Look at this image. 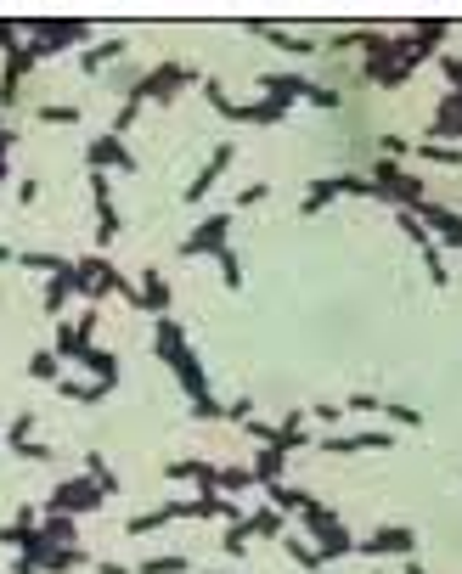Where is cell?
Segmentation results:
<instances>
[{"mask_svg":"<svg viewBox=\"0 0 462 574\" xmlns=\"http://www.w3.org/2000/svg\"><path fill=\"white\" fill-rule=\"evenodd\" d=\"M361 51H367V79L383 85V90L406 85L412 68L423 62V51H417L412 34H373V28H361Z\"/></svg>","mask_w":462,"mask_h":574,"instance_id":"1","label":"cell"},{"mask_svg":"<svg viewBox=\"0 0 462 574\" xmlns=\"http://www.w3.org/2000/svg\"><path fill=\"white\" fill-rule=\"evenodd\" d=\"M23 34H28V46H35L40 57H51V51L85 46V40H90V23H85V17H28Z\"/></svg>","mask_w":462,"mask_h":574,"instance_id":"2","label":"cell"},{"mask_svg":"<svg viewBox=\"0 0 462 574\" xmlns=\"http://www.w3.org/2000/svg\"><path fill=\"white\" fill-rule=\"evenodd\" d=\"M299 535H310V547H316L327 563L355 552V535L344 529V518H339V513H327V506H310V513H299Z\"/></svg>","mask_w":462,"mask_h":574,"instance_id":"3","label":"cell"},{"mask_svg":"<svg viewBox=\"0 0 462 574\" xmlns=\"http://www.w3.org/2000/svg\"><path fill=\"white\" fill-rule=\"evenodd\" d=\"M367 181H373V197L394 203V209H417V203H423V181L412 175V169H401L394 158H378Z\"/></svg>","mask_w":462,"mask_h":574,"instance_id":"4","label":"cell"},{"mask_svg":"<svg viewBox=\"0 0 462 574\" xmlns=\"http://www.w3.org/2000/svg\"><path fill=\"white\" fill-rule=\"evenodd\" d=\"M192 79H197L192 68H181V62H158V68H147V74L136 79V90H130V96H142V101H158V108H163V101H175V96H181Z\"/></svg>","mask_w":462,"mask_h":574,"instance_id":"5","label":"cell"},{"mask_svg":"<svg viewBox=\"0 0 462 574\" xmlns=\"http://www.w3.org/2000/svg\"><path fill=\"white\" fill-rule=\"evenodd\" d=\"M108 496L96 490V479L85 473V479H62L57 490H51V501H46V513H74V518H85V513H96Z\"/></svg>","mask_w":462,"mask_h":574,"instance_id":"6","label":"cell"},{"mask_svg":"<svg viewBox=\"0 0 462 574\" xmlns=\"http://www.w3.org/2000/svg\"><path fill=\"white\" fill-rule=\"evenodd\" d=\"M90 197H96V214H102V220H96V248H108L113 236L124 231V214L113 209V181L102 175V169H90Z\"/></svg>","mask_w":462,"mask_h":574,"instance_id":"7","label":"cell"},{"mask_svg":"<svg viewBox=\"0 0 462 574\" xmlns=\"http://www.w3.org/2000/svg\"><path fill=\"white\" fill-rule=\"evenodd\" d=\"M367 558H412V547H417V529L412 524H383V529H373L367 540H355Z\"/></svg>","mask_w":462,"mask_h":574,"instance_id":"8","label":"cell"},{"mask_svg":"<svg viewBox=\"0 0 462 574\" xmlns=\"http://www.w3.org/2000/svg\"><path fill=\"white\" fill-rule=\"evenodd\" d=\"M35 62H40V51L28 46V40H17V46L6 51V68H0V108H6V101H17L23 79L35 74Z\"/></svg>","mask_w":462,"mask_h":574,"instance_id":"9","label":"cell"},{"mask_svg":"<svg viewBox=\"0 0 462 574\" xmlns=\"http://www.w3.org/2000/svg\"><path fill=\"white\" fill-rule=\"evenodd\" d=\"M85 169H102V175H130V169H136V152H130L119 135H96V141L85 147Z\"/></svg>","mask_w":462,"mask_h":574,"instance_id":"10","label":"cell"},{"mask_svg":"<svg viewBox=\"0 0 462 574\" xmlns=\"http://www.w3.org/2000/svg\"><path fill=\"white\" fill-rule=\"evenodd\" d=\"M226 236H231V214H209V220L181 243V254H186V259H215V254L226 248Z\"/></svg>","mask_w":462,"mask_h":574,"instance_id":"11","label":"cell"},{"mask_svg":"<svg viewBox=\"0 0 462 574\" xmlns=\"http://www.w3.org/2000/svg\"><path fill=\"white\" fill-rule=\"evenodd\" d=\"M90 332H96V304L79 310V327L74 321H57V360H79L90 350Z\"/></svg>","mask_w":462,"mask_h":574,"instance_id":"12","label":"cell"},{"mask_svg":"<svg viewBox=\"0 0 462 574\" xmlns=\"http://www.w3.org/2000/svg\"><path fill=\"white\" fill-rule=\"evenodd\" d=\"M412 214L423 220V231H435L446 248H462V214H457V209H446V203H428V197H423Z\"/></svg>","mask_w":462,"mask_h":574,"instance_id":"13","label":"cell"},{"mask_svg":"<svg viewBox=\"0 0 462 574\" xmlns=\"http://www.w3.org/2000/svg\"><path fill=\"white\" fill-rule=\"evenodd\" d=\"M428 141H440V147H457L462 141V90H446L440 96L435 124H428Z\"/></svg>","mask_w":462,"mask_h":574,"instance_id":"14","label":"cell"},{"mask_svg":"<svg viewBox=\"0 0 462 574\" xmlns=\"http://www.w3.org/2000/svg\"><path fill=\"white\" fill-rule=\"evenodd\" d=\"M170 298H175V287L163 282L158 265H147L142 282H136V310H147V316H170Z\"/></svg>","mask_w":462,"mask_h":574,"instance_id":"15","label":"cell"},{"mask_svg":"<svg viewBox=\"0 0 462 574\" xmlns=\"http://www.w3.org/2000/svg\"><path fill=\"white\" fill-rule=\"evenodd\" d=\"M152 355L163 360V366H186L192 360V350H186V332H181V321H170V316H158V332H152Z\"/></svg>","mask_w":462,"mask_h":574,"instance_id":"16","label":"cell"},{"mask_svg":"<svg viewBox=\"0 0 462 574\" xmlns=\"http://www.w3.org/2000/svg\"><path fill=\"white\" fill-rule=\"evenodd\" d=\"M231 158H237V147H231V141H220V147L209 152V163H204V169L192 175V186H186V203H204V197H209V186H220V175L231 169Z\"/></svg>","mask_w":462,"mask_h":574,"instance_id":"17","label":"cell"},{"mask_svg":"<svg viewBox=\"0 0 462 574\" xmlns=\"http://www.w3.org/2000/svg\"><path fill=\"white\" fill-rule=\"evenodd\" d=\"M271 451H282V456H293V451H305L310 445V428H305V412H288L277 428H271V439H266Z\"/></svg>","mask_w":462,"mask_h":574,"instance_id":"18","label":"cell"},{"mask_svg":"<svg viewBox=\"0 0 462 574\" xmlns=\"http://www.w3.org/2000/svg\"><path fill=\"white\" fill-rule=\"evenodd\" d=\"M259 90H266L271 101H310V79H299V74H259Z\"/></svg>","mask_w":462,"mask_h":574,"instance_id":"19","label":"cell"},{"mask_svg":"<svg viewBox=\"0 0 462 574\" xmlns=\"http://www.w3.org/2000/svg\"><path fill=\"white\" fill-rule=\"evenodd\" d=\"M119 383H96V378H57V394L74 400V405H102Z\"/></svg>","mask_w":462,"mask_h":574,"instance_id":"20","label":"cell"},{"mask_svg":"<svg viewBox=\"0 0 462 574\" xmlns=\"http://www.w3.org/2000/svg\"><path fill=\"white\" fill-rule=\"evenodd\" d=\"M68 298H79V293H74V265H68V270H57V277H46V316H57V321H62Z\"/></svg>","mask_w":462,"mask_h":574,"instance_id":"21","label":"cell"},{"mask_svg":"<svg viewBox=\"0 0 462 574\" xmlns=\"http://www.w3.org/2000/svg\"><path fill=\"white\" fill-rule=\"evenodd\" d=\"M288 473V456L271 451V445H254V485H282Z\"/></svg>","mask_w":462,"mask_h":574,"instance_id":"22","label":"cell"},{"mask_svg":"<svg viewBox=\"0 0 462 574\" xmlns=\"http://www.w3.org/2000/svg\"><path fill=\"white\" fill-rule=\"evenodd\" d=\"M40 535H46V547H79L74 513H46V518H40Z\"/></svg>","mask_w":462,"mask_h":574,"instance_id":"23","label":"cell"},{"mask_svg":"<svg viewBox=\"0 0 462 574\" xmlns=\"http://www.w3.org/2000/svg\"><path fill=\"white\" fill-rule=\"evenodd\" d=\"M243 524H248V535H254V540H282V535H288L277 506H254V513H243Z\"/></svg>","mask_w":462,"mask_h":574,"instance_id":"24","label":"cell"},{"mask_svg":"<svg viewBox=\"0 0 462 574\" xmlns=\"http://www.w3.org/2000/svg\"><path fill=\"white\" fill-rule=\"evenodd\" d=\"M266 496H271V506L277 513H310V490H299V485H266Z\"/></svg>","mask_w":462,"mask_h":574,"instance_id":"25","label":"cell"},{"mask_svg":"<svg viewBox=\"0 0 462 574\" xmlns=\"http://www.w3.org/2000/svg\"><path fill=\"white\" fill-rule=\"evenodd\" d=\"M124 51H130V40H124V34H113V40H102V46H90V51H85L79 62H85V74H102V68H108V62H119Z\"/></svg>","mask_w":462,"mask_h":574,"instance_id":"26","label":"cell"},{"mask_svg":"<svg viewBox=\"0 0 462 574\" xmlns=\"http://www.w3.org/2000/svg\"><path fill=\"white\" fill-rule=\"evenodd\" d=\"M79 366L90 371V378H96V383H119V355H108V350H96V344H90V350L79 355Z\"/></svg>","mask_w":462,"mask_h":574,"instance_id":"27","label":"cell"},{"mask_svg":"<svg viewBox=\"0 0 462 574\" xmlns=\"http://www.w3.org/2000/svg\"><path fill=\"white\" fill-rule=\"evenodd\" d=\"M282 547H288V558H293V563H299L305 574H321V569H327V558H321V552L310 547V540H305V535H282Z\"/></svg>","mask_w":462,"mask_h":574,"instance_id":"28","label":"cell"},{"mask_svg":"<svg viewBox=\"0 0 462 574\" xmlns=\"http://www.w3.org/2000/svg\"><path fill=\"white\" fill-rule=\"evenodd\" d=\"M254 34H266L271 46H282V51H293V57H310V51H316V40H305V34H288V28H271V23H254Z\"/></svg>","mask_w":462,"mask_h":574,"instance_id":"29","label":"cell"},{"mask_svg":"<svg viewBox=\"0 0 462 574\" xmlns=\"http://www.w3.org/2000/svg\"><path fill=\"white\" fill-rule=\"evenodd\" d=\"M85 563H90V558H85V547H51L40 569H46V574H68V569H85Z\"/></svg>","mask_w":462,"mask_h":574,"instance_id":"30","label":"cell"},{"mask_svg":"<svg viewBox=\"0 0 462 574\" xmlns=\"http://www.w3.org/2000/svg\"><path fill=\"white\" fill-rule=\"evenodd\" d=\"M446 34H451V23H446V17H428V23H417V34H412V40H417V51L428 57V51H435V46L446 40Z\"/></svg>","mask_w":462,"mask_h":574,"instance_id":"31","label":"cell"},{"mask_svg":"<svg viewBox=\"0 0 462 574\" xmlns=\"http://www.w3.org/2000/svg\"><path fill=\"white\" fill-rule=\"evenodd\" d=\"M85 473L96 479V490H102V496H119V490H124V485H119V473H113L102 456H85Z\"/></svg>","mask_w":462,"mask_h":574,"instance_id":"32","label":"cell"},{"mask_svg":"<svg viewBox=\"0 0 462 574\" xmlns=\"http://www.w3.org/2000/svg\"><path fill=\"white\" fill-rule=\"evenodd\" d=\"M6 445L17 451V456H28V445H35V417H12V428H6Z\"/></svg>","mask_w":462,"mask_h":574,"instance_id":"33","label":"cell"},{"mask_svg":"<svg viewBox=\"0 0 462 574\" xmlns=\"http://www.w3.org/2000/svg\"><path fill=\"white\" fill-rule=\"evenodd\" d=\"M215 265H220V282L226 287H243V259H237V248H231V243L215 254Z\"/></svg>","mask_w":462,"mask_h":574,"instance_id":"34","label":"cell"},{"mask_svg":"<svg viewBox=\"0 0 462 574\" xmlns=\"http://www.w3.org/2000/svg\"><path fill=\"white\" fill-rule=\"evenodd\" d=\"M85 113H79V101H46L40 108V124H79Z\"/></svg>","mask_w":462,"mask_h":574,"instance_id":"35","label":"cell"},{"mask_svg":"<svg viewBox=\"0 0 462 574\" xmlns=\"http://www.w3.org/2000/svg\"><path fill=\"white\" fill-rule=\"evenodd\" d=\"M142 108H147V101H142V96H124V108L113 113L108 135H119V141H124V130H130V124H136V119H142Z\"/></svg>","mask_w":462,"mask_h":574,"instance_id":"36","label":"cell"},{"mask_svg":"<svg viewBox=\"0 0 462 574\" xmlns=\"http://www.w3.org/2000/svg\"><path fill=\"white\" fill-rule=\"evenodd\" d=\"M17 265H28V270H40V277H57V270H68L74 259H62V254H17Z\"/></svg>","mask_w":462,"mask_h":574,"instance_id":"37","label":"cell"},{"mask_svg":"<svg viewBox=\"0 0 462 574\" xmlns=\"http://www.w3.org/2000/svg\"><path fill=\"white\" fill-rule=\"evenodd\" d=\"M423 265H428V282H435V287H446V282H451V270H446V254H440V243H423Z\"/></svg>","mask_w":462,"mask_h":574,"instance_id":"38","label":"cell"},{"mask_svg":"<svg viewBox=\"0 0 462 574\" xmlns=\"http://www.w3.org/2000/svg\"><path fill=\"white\" fill-rule=\"evenodd\" d=\"M136 574H186V558H181V552H158V558H147Z\"/></svg>","mask_w":462,"mask_h":574,"instance_id":"39","label":"cell"},{"mask_svg":"<svg viewBox=\"0 0 462 574\" xmlns=\"http://www.w3.org/2000/svg\"><path fill=\"white\" fill-rule=\"evenodd\" d=\"M57 350H40V355H28V378H40V383H57Z\"/></svg>","mask_w":462,"mask_h":574,"instance_id":"40","label":"cell"},{"mask_svg":"<svg viewBox=\"0 0 462 574\" xmlns=\"http://www.w3.org/2000/svg\"><path fill=\"white\" fill-rule=\"evenodd\" d=\"M378 412H389V423H394V428H417V423H423L417 405H401V400H383Z\"/></svg>","mask_w":462,"mask_h":574,"instance_id":"41","label":"cell"},{"mask_svg":"<svg viewBox=\"0 0 462 574\" xmlns=\"http://www.w3.org/2000/svg\"><path fill=\"white\" fill-rule=\"evenodd\" d=\"M248 540H254V535H248V524H243V518H231V529L220 535V547H226L231 558H243V552H248Z\"/></svg>","mask_w":462,"mask_h":574,"instance_id":"42","label":"cell"},{"mask_svg":"<svg viewBox=\"0 0 462 574\" xmlns=\"http://www.w3.org/2000/svg\"><path fill=\"white\" fill-rule=\"evenodd\" d=\"M254 485V467H220V496H237Z\"/></svg>","mask_w":462,"mask_h":574,"instance_id":"43","label":"cell"},{"mask_svg":"<svg viewBox=\"0 0 462 574\" xmlns=\"http://www.w3.org/2000/svg\"><path fill=\"white\" fill-rule=\"evenodd\" d=\"M423 158H428V163H446V169H462V147H440V141H423Z\"/></svg>","mask_w":462,"mask_h":574,"instance_id":"44","label":"cell"},{"mask_svg":"<svg viewBox=\"0 0 462 574\" xmlns=\"http://www.w3.org/2000/svg\"><path fill=\"white\" fill-rule=\"evenodd\" d=\"M394 225H401V236H412V243H417V248H423V243H435V236H428V231H423V220H417L412 209H401V214H394Z\"/></svg>","mask_w":462,"mask_h":574,"instance_id":"45","label":"cell"},{"mask_svg":"<svg viewBox=\"0 0 462 574\" xmlns=\"http://www.w3.org/2000/svg\"><path fill=\"white\" fill-rule=\"evenodd\" d=\"M321 451H333V456H355L361 451V433H333V439H316Z\"/></svg>","mask_w":462,"mask_h":574,"instance_id":"46","label":"cell"},{"mask_svg":"<svg viewBox=\"0 0 462 574\" xmlns=\"http://www.w3.org/2000/svg\"><path fill=\"white\" fill-rule=\"evenodd\" d=\"M192 417H197V423H215V417H226V405H220L215 394H209V400H192Z\"/></svg>","mask_w":462,"mask_h":574,"instance_id":"47","label":"cell"},{"mask_svg":"<svg viewBox=\"0 0 462 574\" xmlns=\"http://www.w3.org/2000/svg\"><path fill=\"white\" fill-rule=\"evenodd\" d=\"M339 101H344V96H339L333 85H310V108H339Z\"/></svg>","mask_w":462,"mask_h":574,"instance_id":"48","label":"cell"},{"mask_svg":"<svg viewBox=\"0 0 462 574\" xmlns=\"http://www.w3.org/2000/svg\"><path fill=\"white\" fill-rule=\"evenodd\" d=\"M226 417H231V423H248V417H254V394H237V400L226 405Z\"/></svg>","mask_w":462,"mask_h":574,"instance_id":"49","label":"cell"},{"mask_svg":"<svg viewBox=\"0 0 462 574\" xmlns=\"http://www.w3.org/2000/svg\"><path fill=\"white\" fill-rule=\"evenodd\" d=\"M266 192H271L266 181H254V186H243V192H237V209H254V203H266Z\"/></svg>","mask_w":462,"mask_h":574,"instance_id":"50","label":"cell"},{"mask_svg":"<svg viewBox=\"0 0 462 574\" xmlns=\"http://www.w3.org/2000/svg\"><path fill=\"white\" fill-rule=\"evenodd\" d=\"M17 34H23V23H12V17H0V57H6V51L17 46Z\"/></svg>","mask_w":462,"mask_h":574,"instance_id":"51","label":"cell"},{"mask_svg":"<svg viewBox=\"0 0 462 574\" xmlns=\"http://www.w3.org/2000/svg\"><path fill=\"white\" fill-rule=\"evenodd\" d=\"M361 46V28L355 34H333V40H327V51H355Z\"/></svg>","mask_w":462,"mask_h":574,"instance_id":"52","label":"cell"},{"mask_svg":"<svg viewBox=\"0 0 462 574\" xmlns=\"http://www.w3.org/2000/svg\"><path fill=\"white\" fill-rule=\"evenodd\" d=\"M35 197H40V181H17V203H23V209H28Z\"/></svg>","mask_w":462,"mask_h":574,"instance_id":"53","label":"cell"},{"mask_svg":"<svg viewBox=\"0 0 462 574\" xmlns=\"http://www.w3.org/2000/svg\"><path fill=\"white\" fill-rule=\"evenodd\" d=\"M350 405H355V412H378L383 400H378V394H350Z\"/></svg>","mask_w":462,"mask_h":574,"instance_id":"54","label":"cell"},{"mask_svg":"<svg viewBox=\"0 0 462 574\" xmlns=\"http://www.w3.org/2000/svg\"><path fill=\"white\" fill-rule=\"evenodd\" d=\"M12 574H46V569H40L35 558H23V552H17V563H12Z\"/></svg>","mask_w":462,"mask_h":574,"instance_id":"55","label":"cell"},{"mask_svg":"<svg viewBox=\"0 0 462 574\" xmlns=\"http://www.w3.org/2000/svg\"><path fill=\"white\" fill-rule=\"evenodd\" d=\"M96 574H136L130 563H119V558H108V563H96Z\"/></svg>","mask_w":462,"mask_h":574,"instance_id":"56","label":"cell"},{"mask_svg":"<svg viewBox=\"0 0 462 574\" xmlns=\"http://www.w3.org/2000/svg\"><path fill=\"white\" fill-rule=\"evenodd\" d=\"M0 265H17V254H12V248H6V243H0Z\"/></svg>","mask_w":462,"mask_h":574,"instance_id":"57","label":"cell"},{"mask_svg":"<svg viewBox=\"0 0 462 574\" xmlns=\"http://www.w3.org/2000/svg\"><path fill=\"white\" fill-rule=\"evenodd\" d=\"M406 574H428V569H423V563H406Z\"/></svg>","mask_w":462,"mask_h":574,"instance_id":"58","label":"cell"},{"mask_svg":"<svg viewBox=\"0 0 462 574\" xmlns=\"http://www.w3.org/2000/svg\"><path fill=\"white\" fill-rule=\"evenodd\" d=\"M0 186H6V169H0Z\"/></svg>","mask_w":462,"mask_h":574,"instance_id":"59","label":"cell"},{"mask_svg":"<svg viewBox=\"0 0 462 574\" xmlns=\"http://www.w3.org/2000/svg\"><path fill=\"white\" fill-rule=\"evenodd\" d=\"M378 574H389V569H378Z\"/></svg>","mask_w":462,"mask_h":574,"instance_id":"60","label":"cell"}]
</instances>
